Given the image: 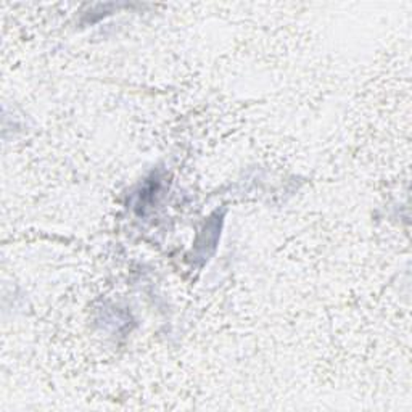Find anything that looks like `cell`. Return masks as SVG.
<instances>
[{"label": "cell", "mask_w": 412, "mask_h": 412, "mask_svg": "<svg viewBox=\"0 0 412 412\" xmlns=\"http://www.w3.org/2000/svg\"><path fill=\"white\" fill-rule=\"evenodd\" d=\"M219 231H221V217H219V221H217L216 217H211V219L208 221V224L205 226L203 234L200 235L195 244L197 245L195 253L200 258L208 260V256H210L208 248H214L216 246L217 237H219Z\"/></svg>", "instance_id": "1"}]
</instances>
